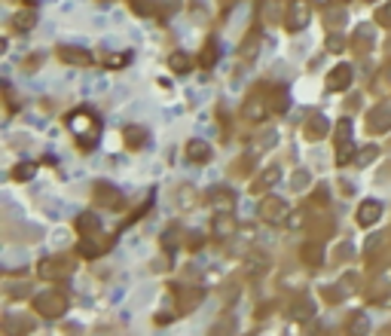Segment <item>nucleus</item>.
<instances>
[{
  "label": "nucleus",
  "instance_id": "f257e3e1",
  "mask_svg": "<svg viewBox=\"0 0 391 336\" xmlns=\"http://www.w3.org/2000/svg\"><path fill=\"white\" fill-rule=\"evenodd\" d=\"M67 129L76 135V141H80L83 150H92L95 141H98V132H101V120L92 114L89 107H80V110H73V114L67 117Z\"/></svg>",
  "mask_w": 391,
  "mask_h": 336
},
{
  "label": "nucleus",
  "instance_id": "f03ea898",
  "mask_svg": "<svg viewBox=\"0 0 391 336\" xmlns=\"http://www.w3.org/2000/svg\"><path fill=\"white\" fill-rule=\"evenodd\" d=\"M34 309L43 318H61L67 312V296L61 290H43L34 296Z\"/></svg>",
  "mask_w": 391,
  "mask_h": 336
},
{
  "label": "nucleus",
  "instance_id": "7ed1b4c3",
  "mask_svg": "<svg viewBox=\"0 0 391 336\" xmlns=\"http://www.w3.org/2000/svg\"><path fill=\"white\" fill-rule=\"evenodd\" d=\"M287 217H290V208H287V202H284L281 196H266V199L260 202V220L269 223V227L287 223Z\"/></svg>",
  "mask_w": 391,
  "mask_h": 336
},
{
  "label": "nucleus",
  "instance_id": "20e7f679",
  "mask_svg": "<svg viewBox=\"0 0 391 336\" xmlns=\"http://www.w3.org/2000/svg\"><path fill=\"white\" fill-rule=\"evenodd\" d=\"M284 25H287V31H303V28H309V22H312V0H290L287 4V10H284Z\"/></svg>",
  "mask_w": 391,
  "mask_h": 336
},
{
  "label": "nucleus",
  "instance_id": "39448f33",
  "mask_svg": "<svg viewBox=\"0 0 391 336\" xmlns=\"http://www.w3.org/2000/svg\"><path fill=\"white\" fill-rule=\"evenodd\" d=\"M358 159L355 153V141H351V120H339V141H336V162L351 165Z\"/></svg>",
  "mask_w": 391,
  "mask_h": 336
},
{
  "label": "nucleus",
  "instance_id": "423d86ee",
  "mask_svg": "<svg viewBox=\"0 0 391 336\" xmlns=\"http://www.w3.org/2000/svg\"><path fill=\"white\" fill-rule=\"evenodd\" d=\"M95 202H98V208H120L123 205V193L116 190L113 183L98 180L95 183Z\"/></svg>",
  "mask_w": 391,
  "mask_h": 336
},
{
  "label": "nucleus",
  "instance_id": "0eeeda50",
  "mask_svg": "<svg viewBox=\"0 0 391 336\" xmlns=\"http://www.w3.org/2000/svg\"><path fill=\"white\" fill-rule=\"evenodd\" d=\"M236 233H239V223H236V217H232V211H217L214 214V239L226 242Z\"/></svg>",
  "mask_w": 391,
  "mask_h": 336
},
{
  "label": "nucleus",
  "instance_id": "6e6552de",
  "mask_svg": "<svg viewBox=\"0 0 391 336\" xmlns=\"http://www.w3.org/2000/svg\"><path fill=\"white\" fill-rule=\"evenodd\" d=\"M269 110H272V104H269L263 95H251V98L245 101V120H251V123H263Z\"/></svg>",
  "mask_w": 391,
  "mask_h": 336
},
{
  "label": "nucleus",
  "instance_id": "1a4fd4ad",
  "mask_svg": "<svg viewBox=\"0 0 391 336\" xmlns=\"http://www.w3.org/2000/svg\"><path fill=\"white\" fill-rule=\"evenodd\" d=\"M70 272V263L64 257H49V260H43L40 263V275L43 278H49V281H58V278H64Z\"/></svg>",
  "mask_w": 391,
  "mask_h": 336
},
{
  "label": "nucleus",
  "instance_id": "9d476101",
  "mask_svg": "<svg viewBox=\"0 0 391 336\" xmlns=\"http://www.w3.org/2000/svg\"><path fill=\"white\" fill-rule=\"evenodd\" d=\"M208 202L214 205V211H232L236 208V193H232L229 186H211Z\"/></svg>",
  "mask_w": 391,
  "mask_h": 336
},
{
  "label": "nucleus",
  "instance_id": "9b49d317",
  "mask_svg": "<svg viewBox=\"0 0 391 336\" xmlns=\"http://www.w3.org/2000/svg\"><path fill=\"white\" fill-rule=\"evenodd\" d=\"M330 92H342V89H348L351 86V67L348 64H336L330 73H327V83H324Z\"/></svg>",
  "mask_w": 391,
  "mask_h": 336
},
{
  "label": "nucleus",
  "instance_id": "f8f14e48",
  "mask_svg": "<svg viewBox=\"0 0 391 336\" xmlns=\"http://www.w3.org/2000/svg\"><path fill=\"white\" fill-rule=\"evenodd\" d=\"M110 245H113V239H101V233H92V236H83L80 254H83V257H98V254H104Z\"/></svg>",
  "mask_w": 391,
  "mask_h": 336
},
{
  "label": "nucleus",
  "instance_id": "ddd939ff",
  "mask_svg": "<svg viewBox=\"0 0 391 336\" xmlns=\"http://www.w3.org/2000/svg\"><path fill=\"white\" fill-rule=\"evenodd\" d=\"M186 159H189V162H196V165H205V162L211 159V147H208V141H202V138H192V141L186 144Z\"/></svg>",
  "mask_w": 391,
  "mask_h": 336
},
{
  "label": "nucleus",
  "instance_id": "4468645a",
  "mask_svg": "<svg viewBox=\"0 0 391 336\" xmlns=\"http://www.w3.org/2000/svg\"><path fill=\"white\" fill-rule=\"evenodd\" d=\"M58 58L64 64H76V67H89L92 64V55L86 49H76V46H61L58 49Z\"/></svg>",
  "mask_w": 391,
  "mask_h": 336
},
{
  "label": "nucleus",
  "instance_id": "2eb2a0df",
  "mask_svg": "<svg viewBox=\"0 0 391 336\" xmlns=\"http://www.w3.org/2000/svg\"><path fill=\"white\" fill-rule=\"evenodd\" d=\"M379 217H382V205L376 199L361 202V208H358V223L361 227H373V223H379Z\"/></svg>",
  "mask_w": 391,
  "mask_h": 336
},
{
  "label": "nucleus",
  "instance_id": "dca6fc26",
  "mask_svg": "<svg viewBox=\"0 0 391 336\" xmlns=\"http://www.w3.org/2000/svg\"><path fill=\"white\" fill-rule=\"evenodd\" d=\"M73 227H76V233H80V236H92V233H98V230H101L98 211H83L80 217L73 220Z\"/></svg>",
  "mask_w": 391,
  "mask_h": 336
},
{
  "label": "nucleus",
  "instance_id": "f3484780",
  "mask_svg": "<svg viewBox=\"0 0 391 336\" xmlns=\"http://www.w3.org/2000/svg\"><path fill=\"white\" fill-rule=\"evenodd\" d=\"M260 34L257 31H251L248 34V40L242 43V49H239V58H242V64H254V58H257V52H260Z\"/></svg>",
  "mask_w": 391,
  "mask_h": 336
},
{
  "label": "nucleus",
  "instance_id": "a211bd4d",
  "mask_svg": "<svg viewBox=\"0 0 391 336\" xmlns=\"http://www.w3.org/2000/svg\"><path fill=\"white\" fill-rule=\"evenodd\" d=\"M367 126H370V132H385V129H391V107H376L373 114L367 117Z\"/></svg>",
  "mask_w": 391,
  "mask_h": 336
},
{
  "label": "nucleus",
  "instance_id": "6ab92c4d",
  "mask_svg": "<svg viewBox=\"0 0 391 336\" xmlns=\"http://www.w3.org/2000/svg\"><path fill=\"white\" fill-rule=\"evenodd\" d=\"M300 257L306 260L309 266H321V263H324V248H321L318 242H306L303 251H300Z\"/></svg>",
  "mask_w": 391,
  "mask_h": 336
},
{
  "label": "nucleus",
  "instance_id": "aec40b11",
  "mask_svg": "<svg viewBox=\"0 0 391 336\" xmlns=\"http://www.w3.org/2000/svg\"><path fill=\"white\" fill-rule=\"evenodd\" d=\"M327 129H330V123H327V117H312L309 123H306V138L309 141H318V138H324L327 135Z\"/></svg>",
  "mask_w": 391,
  "mask_h": 336
},
{
  "label": "nucleus",
  "instance_id": "412c9836",
  "mask_svg": "<svg viewBox=\"0 0 391 336\" xmlns=\"http://www.w3.org/2000/svg\"><path fill=\"white\" fill-rule=\"evenodd\" d=\"M196 202H199V193H196V186L180 183V186H177V205H180L183 211H189V208H196Z\"/></svg>",
  "mask_w": 391,
  "mask_h": 336
},
{
  "label": "nucleus",
  "instance_id": "4be33fe9",
  "mask_svg": "<svg viewBox=\"0 0 391 336\" xmlns=\"http://www.w3.org/2000/svg\"><path fill=\"white\" fill-rule=\"evenodd\" d=\"M123 135H126V144L132 147V150H141V147H144V144L150 141L147 129H141V126H129V129L123 132Z\"/></svg>",
  "mask_w": 391,
  "mask_h": 336
},
{
  "label": "nucleus",
  "instance_id": "5701e85b",
  "mask_svg": "<svg viewBox=\"0 0 391 336\" xmlns=\"http://www.w3.org/2000/svg\"><path fill=\"white\" fill-rule=\"evenodd\" d=\"M278 180H281V168L272 165V168H266V171L254 180V190H269V186H275Z\"/></svg>",
  "mask_w": 391,
  "mask_h": 336
},
{
  "label": "nucleus",
  "instance_id": "b1692460",
  "mask_svg": "<svg viewBox=\"0 0 391 336\" xmlns=\"http://www.w3.org/2000/svg\"><path fill=\"white\" fill-rule=\"evenodd\" d=\"M217 55H220V46H217V40L211 37V40L205 43V49H202V55H199V64H202V67H214V64H217Z\"/></svg>",
  "mask_w": 391,
  "mask_h": 336
},
{
  "label": "nucleus",
  "instance_id": "393cba45",
  "mask_svg": "<svg viewBox=\"0 0 391 336\" xmlns=\"http://www.w3.org/2000/svg\"><path fill=\"white\" fill-rule=\"evenodd\" d=\"M168 64H171V70H174V73H186V70H189V64H192V58H189L186 52H180V49H177V52H171Z\"/></svg>",
  "mask_w": 391,
  "mask_h": 336
},
{
  "label": "nucleus",
  "instance_id": "a878e982",
  "mask_svg": "<svg viewBox=\"0 0 391 336\" xmlns=\"http://www.w3.org/2000/svg\"><path fill=\"white\" fill-rule=\"evenodd\" d=\"M13 25H16V31H31V28L37 25V16H34V10H22V13L13 19Z\"/></svg>",
  "mask_w": 391,
  "mask_h": 336
},
{
  "label": "nucleus",
  "instance_id": "bb28decb",
  "mask_svg": "<svg viewBox=\"0 0 391 336\" xmlns=\"http://www.w3.org/2000/svg\"><path fill=\"white\" fill-rule=\"evenodd\" d=\"M266 269V257L263 254H251L248 263H245V275H260Z\"/></svg>",
  "mask_w": 391,
  "mask_h": 336
},
{
  "label": "nucleus",
  "instance_id": "cd10ccee",
  "mask_svg": "<svg viewBox=\"0 0 391 336\" xmlns=\"http://www.w3.org/2000/svg\"><path fill=\"white\" fill-rule=\"evenodd\" d=\"M367 330H370L367 315H364V312H355V315H351V321H348V333H367Z\"/></svg>",
  "mask_w": 391,
  "mask_h": 336
},
{
  "label": "nucleus",
  "instance_id": "c85d7f7f",
  "mask_svg": "<svg viewBox=\"0 0 391 336\" xmlns=\"http://www.w3.org/2000/svg\"><path fill=\"white\" fill-rule=\"evenodd\" d=\"M269 104H272V110H275V114H284V110H287V89L278 86V89H275V98H272Z\"/></svg>",
  "mask_w": 391,
  "mask_h": 336
},
{
  "label": "nucleus",
  "instance_id": "c756f323",
  "mask_svg": "<svg viewBox=\"0 0 391 336\" xmlns=\"http://www.w3.org/2000/svg\"><path fill=\"white\" fill-rule=\"evenodd\" d=\"M34 174H37V165H34V162H22V165L13 168V177H16V180H31Z\"/></svg>",
  "mask_w": 391,
  "mask_h": 336
},
{
  "label": "nucleus",
  "instance_id": "7c9ffc66",
  "mask_svg": "<svg viewBox=\"0 0 391 336\" xmlns=\"http://www.w3.org/2000/svg\"><path fill=\"white\" fill-rule=\"evenodd\" d=\"M129 61H132V52H123V55H120V52H116V55H107V67H126Z\"/></svg>",
  "mask_w": 391,
  "mask_h": 336
},
{
  "label": "nucleus",
  "instance_id": "2f4dec72",
  "mask_svg": "<svg viewBox=\"0 0 391 336\" xmlns=\"http://www.w3.org/2000/svg\"><path fill=\"white\" fill-rule=\"evenodd\" d=\"M260 141L251 147V150H266V147H275V132H266V135H257Z\"/></svg>",
  "mask_w": 391,
  "mask_h": 336
},
{
  "label": "nucleus",
  "instance_id": "473e14b6",
  "mask_svg": "<svg viewBox=\"0 0 391 336\" xmlns=\"http://www.w3.org/2000/svg\"><path fill=\"white\" fill-rule=\"evenodd\" d=\"M376 156H379V150H376V147H367V150H361V153H358L355 165H370V162H373Z\"/></svg>",
  "mask_w": 391,
  "mask_h": 336
},
{
  "label": "nucleus",
  "instance_id": "72a5a7b5",
  "mask_svg": "<svg viewBox=\"0 0 391 336\" xmlns=\"http://www.w3.org/2000/svg\"><path fill=\"white\" fill-rule=\"evenodd\" d=\"M327 49H330V52H342V49H345V37H342V34H330V37H327Z\"/></svg>",
  "mask_w": 391,
  "mask_h": 336
},
{
  "label": "nucleus",
  "instance_id": "f704fd0d",
  "mask_svg": "<svg viewBox=\"0 0 391 336\" xmlns=\"http://www.w3.org/2000/svg\"><path fill=\"white\" fill-rule=\"evenodd\" d=\"M376 22H379L382 28H391V4H382V7H379V13H376Z\"/></svg>",
  "mask_w": 391,
  "mask_h": 336
},
{
  "label": "nucleus",
  "instance_id": "c9c22d12",
  "mask_svg": "<svg viewBox=\"0 0 391 336\" xmlns=\"http://www.w3.org/2000/svg\"><path fill=\"white\" fill-rule=\"evenodd\" d=\"M309 186V171H297L294 174V190H306Z\"/></svg>",
  "mask_w": 391,
  "mask_h": 336
},
{
  "label": "nucleus",
  "instance_id": "e433bc0d",
  "mask_svg": "<svg viewBox=\"0 0 391 336\" xmlns=\"http://www.w3.org/2000/svg\"><path fill=\"white\" fill-rule=\"evenodd\" d=\"M303 223H306V214H303V211H297V214L287 217V227H290V230H300Z\"/></svg>",
  "mask_w": 391,
  "mask_h": 336
},
{
  "label": "nucleus",
  "instance_id": "4c0bfd02",
  "mask_svg": "<svg viewBox=\"0 0 391 336\" xmlns=\"http://www.w3.org/2000/svg\"><path fill=\"white\" fill-rule=\"evenodd\" d=\"M312 4H318V7H327V4H330V0H312Z\"/></svg>",
  "mask_w": 391,
  "mask_h": 336
},
{
  "label": "nucleus",
  "instance_id": "58836bf2",
  "mask_svg": "<svg viewBox=\"0 0 391 336\" xmlns=\"http://www.w3.org/2000/svg\"><path fill=\"white\" fill-rule=\"evenodd\" d=\"M25 4H28V7H37V4H40V0H25Z\"/></svg>",
  "mask_w": 391,
  "mask_h": 336
},
{
  "label": "nucleus",
  "instance_id": "ea45409f",
  "mask_svg": "<svg viewBox=\"0 0 391 336\" xmlns=\"http://www.w3.org/2000/svg\"><path fill=\"white\" fill-rule=\"evenodd\" d=\"M98 4H110V0H98Z\"/></svg>",
  "mask_w": 391,
  "mask_h": 336
},
{
  "label": "nucleus",
  "instance_id": "a19ab883",
  "mask_svg": "<svg viewBox=\"0 0 391 336\" xmlns=\"http://www.w3.org/2000/svg\"><path fill=\"white\" fill-rule=\"evenodd\" d=\"M370 4H376V0H370Z\"/></svg>",
  "mask_w": 391,
  "mask_h": 336
}]
</instances>
